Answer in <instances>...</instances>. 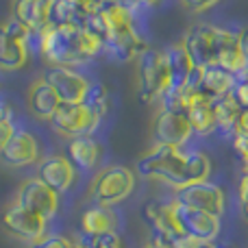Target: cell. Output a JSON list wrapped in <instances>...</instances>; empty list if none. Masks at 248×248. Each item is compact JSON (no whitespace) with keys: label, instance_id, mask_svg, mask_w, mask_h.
I'll return each mask as SVG.
<instances>
[{"label":"cell","instance_id":"2e32d148","mask_svg":"<svg viewBox=\"0 0 248 248\" xmlns=\"http://www.w3.org/2000/svg\"><path fill=\"white\" fill-rule=\"evenodd\" d=\"M0 159L2 163H7L9 168H26L37 163L39 159V144L29 131L16 128V133L11 135V140L4 144V148L0 150Z\"/></svg>","mask_w":248,"mask_h":248},{"label":"cell","instance_id":"9a60e30c","mask_svg":"<svg viewBox=\"0 0 248 248\" xmlns=\"http://www.w3.org/2000/svg\"><path fill=\"white\" fill-rule=\"evenodd\" d=\"M144 218L146 222L150 224L155 233V242L159 244H166L168 248L172 246V242H176L183 233L179 231V224L174 220V214H172V205L170 202H148L144 207Z\"/></svg>","mask_w":248,"mask_h":248},{"label":"cell","instance_id":"ba28073f","mask_svg":"<svg viewBox=\"0 0 248 248\" xmlns=\"http://www.w3.org/2000/svg\"><path fill=\"white\" fill-rule=\"evenodd\" d=\"M172 214L179 224V231L183 235H189L198 242H214L220 233V218L211 216L207 211H198L192 207H185L181 202L172 201Z\"/></svg>","mask_w":248,"mask_h":248},{"label":"cell","instance_id":"f35d334b","mask_svg":"<svg viewBox=\"0 0 248 248\" xmlns=\"http://www.w3.org/2000/svg\"><path fill=\"white\" fill-rule=\"evenodd\" d=\"M196 248H216V246L211 244V242H198Z\"/></svg>","mask_w":248,"mask_h":248},{"label":"cell","instance_id":"8992f818","mask_svg":"<svg viewBox=\"0 0 248 248\" xmlns=\"http://www.w3.org/2000/svg\"><path fill=\"white\" fill-rule=\"evenodd\" d=\"M31 35L33 33L16 20L0 24V70L2 72L20 70L26 63Z\"/></svg>","mask_w":248,"mask_h":248},{"label":"cell","instance_id":"e575fe53","mask_svg":"<svg viewBox=\"0 0 248 248\" xmlns=\"http://www.w3.org/2000/svg\"><path fill=\"white\" fill-rule=\"evenodd\" d=\"M220 0H183V4L189 9V11H196V13H201V11H207V9H211V7H216Z\"/></svg>","mask_w":248,"mask_h":248},{"label":"cell","instance_id":"9c48e42d","mask_svg":"<svg viewBox=\"0 0 248 248\" xmlns=\"http://www.w3.org/2000/svg\"><path fill=\"white\" fill-rule=\"evenodd\" d=\"M174 201L185 207H192V209L218 216V218L224 211V192L220 185L211 183V181H198V183H189L185 187H179Z\"/></svg>","mask_w":248,"mask_h":248},{"label":"cell","instance_id":"f1b7e54d","mask_svg":"<svg viewBox=\"0 0 248 248\" xmlns=\"http://www.w3.org/2000/svg\"><path fill=\"white\" fill-rule=\"evenodd\" d=\"M48 24L50 26H81L83 16L74 11L68 0H52L48 4Z\"/></svg>","mask_w":248,"mask_h":248},{"label":"cell","instance_id":"cb8c5ba5","mask_svg":"<svg viewBox=\"0 0 248 248\" xmlns=\"http://www.w3.org/2000/svg\"><path fill=\"white\" fill-rule=\"evenodd\" d=\"M13 20L31 33H39L48 24V2L44 0H13Z\"/></svg>","mask_w":248,"mask_h":248},{"label":"cell","instance_id":"52a82bcc","mask_svg":"<svg viewBox=\"0 0 248 248\" xmlns=\"http://www.w3.org/2000/svg\"><path fill=\"white\" fill-rule=\"evenodd\" d=\"M220 37H222V29H220V26L194 24L192 29L185 33L181 44L185 46L189 59L194 61L196 68H207V65H214V61H216Z\"/></svg>","mask_w":248,"mask_h":248},{"label":"cell","instance_id":"d590c367","mask_svg":"<svg viewBox=\"0 0 248 248\" xmlns=\"http://www.w3.org/2000/svg\"><path fill=\"white\" fill-rule=\"evenodd\" d=\"M13 133H16V126H13L11 120H0V150L4 148V144H7L9 140H11Z\"/></svg>","mask_w":248,"mask_h":248},{"label":"cell","instance_id":"30bf717a","mask_svg":"<svg viewBox=\"0 0 248 248\" xmlns=\"http://www.w3.org/2000/svg\"><path fill=\"white\" fill-rule=\"evenodd\" d=\"M52 124L57 133L68 137H78V135H90L96 126H98V118L85 109L81 103H61L52 118L48 120Z\"/></svg>","mask_w":248,"mask_h":248},{"label":"cell","instance_id":"74e56055","mask_svg":"<svg viewBox=\"0 0 248 248\" xmlns=\"http://www.w3.org/2000/svg\"><path fill=\"white\" fill-rule=\"evenodd\" d=\"M237 196H240V207H242V209H248V174L242 176L240 189H237Z\"/></svg>","mask_w":248,"mask_h":248},{"label":"cell","instance_id":"4fadbf2b","mask_svg":"<svg viewBox=\"0 0 248 248\" xmlns=\"http://www.w3.org/2000/svg\"><path fill=\"white\" fill-rule=\"evenodd\" d=\"M2 227L9 235L35 242L44 235L46 220L35 216L33 211L24 209V207H20L17 202H13V205L7 207V211L2 214Z\"/></svg>","mask_w":248,"mask_h":248},{"label":"cell","instance_id":"ac0fdd59","mask_svg":"<svg viewBox=\"0 0 248 248\" xmlns=\"http://www.w3.org/2000/svg\"><path fill=\"white\" fill-rule=\"evenodd\" d=\"M163 59H166V68H168V92H181L189 85V78H192L194 70V61L189 59L187 50H185L183 44H172L166 52H163ZM166 92V94H168Z\"/></svg>","mask_w":248,"mask_h":248},{"label":"cell","instance_id":"44dd1931","mask_svg":"<svg viewBox=\"0 0 248 248\" xmlns=\"http://www.w3.org/2000/svg\"><path fill=\"white\" fill-rule=\"evenodd\" d=\"M61 105L57 92L50 87L46 78H37L29 90V111L37 120H50L52 113Z\"/></svg>","mask_w":248,"mask_h":248},{"label":"cell","instance_id":"3957f363","mask_svg":"<svg viewBox=\"0 0 248 248\" xmlns=\"http://www.w3.org/2000/svg\"><path fill=\"white\" fill-rule=\"evenodd\" d=\"M137 172L144 179H157L172 187H185V174H183V148L176 146H163L155 144L153 150L140 157L137 161Z\"/></svg>","mask_w":248,"mask_h":248},{"label":"cell","instance_id":"6da1fadb","mask_svg":"<svg viewBox=\"0 0 248 248\" xmlns=\"http://www.w3.org/2000/svg\"><path fill=\"white\" fill-rule=\"evenodd\" d=\"M37 42V50L50 65L74 68L94 59L105 44L83 26H50L46 24L39 33L31 35V42Z\"/></svg>","mask_w":248,"mask_h":248},{"label":"cell","instance_id":"5bb4252c","mask_svg":"<svg viewBox=\"0 0 248 248\" xmlns=\"http://www.w3.org/2000/svg\"><path fill=\"white\" fill-rule=\"evenodd\" d=\"M44 78L57 92L61 103H81L85 87L90 83L81 72H77L72 68H61V65H50Z\"/></svg>","mask_w":248,"mask_h":248},{"label":"cell","instance_id":"8fae6325","mask_svg":"<svg viewBox=\"0 0 248 248\" xmlns=\"http://www.w3.org/2000/svg\"><path fill=\"white\" fill-rule=\"evenodd\" d=\"M16 202L24 209L33 211L39 218L50 220L59 209V194L52 192L44 181H39L35 176V179H29L20 185V189L16 194Z\"/></svg>","mask_w":248,"mask_h":248},{"label":"cell","instance_id":"5b68a950","mask_svg":"<svg viewBox=\"0 0 248 248\" xmlns=\"http://www.w3.org/2000/svg\"><path fill=\"white\" fill-rule=\"evenodd\" d=\"M168 68L163 52L157 48H146L137 57V94L141 103H150L155 98H161L168 92Z\"/></svg>","mask_w":248,"mask_h":248},{"label":"cell","instance_id":"e0dca14e","mask_svg":"<svg viewBox=\"0 0 248 248\" xmlns=\"http://www.w3.org/2000/svg\"><path fill=\"white\" fill-rule=\"evenodd\" d=\"M37 179L44 181L52 192L63 194L74 185L77 170H74V166L68 161V157H63V155H50V157H44L42 161H39Z\"/></svg>","mask_w":248,"mask_h":248},{"label":"cell","instance_id":"60d3db41","mask_svg":"<svg viewBox=\"0 0 248 248\" xmlns=\"http://www.w3.org/2000/svg\"><path fill=\"white\" fill-rule=\"evenodd\" d=\"M242 216H244V220L248 222V209H242Z\"/></svg>","mask_w":248,"mask_h":248},{"label":"cell","instance_id":"836d02e7","mask_svg":"<svg viewBox=\"0 0 248 248\" xmlns=\"http://www.w3.org/2000/svg\"><path fill=\"white\" fill-rule=\"evenodd\" d=\"M233 148L240 155L242 163H244V170L248 174V137H233Z\"/></svg>","mask_w":248,"mask_h":248},{"label":"cell","instance_id":"7a4b0ae2","mask_svg":"<svg viewBox=\"0 0 248 248\" xmlns=\"http://www.w3.org/2000/svg\"><path fill=\"white\" fill-rule=\"evenodd\" d=\"M107 20V39H105V48L111 52L113 59L118 61H133L148 48L146 39L140 35L135 24V16L126 9L107 7L100 9Z\"/></svg>","mask_w":248,"mask_h":248},{"label":"cell","instance_id":"8d00e7d4","mask_svg":"<svg viewBox=\"0 0 248 248\" xmlns=\"http://www.w3.org/2000/svg\"><path fill=\"white\" fill-rule=\"evenodd\" d=\"M235 137H248V109H242L240 118L235 122V131H233Z\"/></svg>","mask_w":248,"mask_h":248},{"label":"cell","instance_id":"484cf974","mask_svg":"<svg viewBox=\"0 0 248 248\" xmlns=\"http://www.w3.org/2000/svg\"><path fill=\"white\" fill-rule=\"evenodd\" d=\"M242 113V107L235 103L233 94L220 96L214 100V116H216V128L222 131L224 135H233L235 131V122Z\"/></svg>","mask_w":248,"mask_h":248},{"label":"cell","instance_id":"b9f144b4","mask_svg":"<svg viewBox=\"0 0 248 248\" xmlns=\"http://www.w3.org/2000/svg\"><path fill=\"white\" fill-rule=\"evenodd\" d=\"M44 2H48V4H50V2H52V0H44Z\"/></svg>","mask_w":248,"mask_h":248},{"label":"cell","instance_id":"7c38bea8","mask_svg":"<svg viewBox=\"0 0 248 248\" xmlns=\"http://www.w3.org/2000/svg\"><path fill=\"white\" fill-rule=\"evenodd\" d=\"M153 137L155 144L183 148L189 141V137H192V126H189L185 111L163 107L153 122Z\"/></svg>","mask_w":248,"mask_h":248},{"label":"cell","instance_id":"f546056e","mask_svg":"<svg viewBox=\"0 0 248 248\" xmlns=\"http://www.w3.org/2000/svg\"><path fill=\"white\" fill-rule=\"evenodd\" d=\"M77 248H124L122 237L116 231L100 233V235H83L78 242H74Z\"/></svg>","mask_w":248,"mask_h":248},{"label":"cell","instance_id":"603a6c76","mask_svg":"<svg viewBox=\"0 0 248 248\" xmlns=\"http://www.w3.org/2000/svg\"><path fill=\"white\" fill-rule=\"evenodd\" d=\"M187 122L192 126V133L201 137H207L216 131V116H214V100L205 98V96H194L192 103L185 109Z\"/></svg>","mask_w":248,"mask_h":248},{"label":"cell","instance_id":"4316f807","mask_svg":"<svg viewBox=\"0 0 248 248\" xmlns=\"http://www.w3.org/2000/svg\"><path fill=\"white\" fill-rule=\"evenodd\" d=\"M211 172V159L202 150H183V174L185 185L207 181Z\"/></svg>","mask_w":248,"mask_h":248},{"label":"cell","instance_id":"d4e9b609","mask_svg":"<svg viewBox=\"0 0 248 248\" xmlns=\"http://www.w3.org/2000/svg\"><path fill=\"white\" fill-rule=\"evenodd\" d=\"M118 227V216L111 207L92 205L81 216V231L83 235H100V233H111Z\"/></svg>","mask_w":248,"mask_h":248},{"label":"cell","instance_id":"7402d4cb","mask_svg":"<svg viewBox=\"0 0 248 248\" xmlns=\"http://www.w3.org/2000/svg\"><path fill=\"white\" fill-rule=\"evenodd\" d=\"M68 161L74 166V170H96L100 161V144L90 135L72 137L68 144Z\"/></svg>","mask_w":248,"mask_h":248},{"label":"cell","instance_id":"83f0119b","mask_svg":"<svg viewBox=\"0 0 248 248\" xmlns=\"http://www.w3.org/2000/svg\"><path fill=\"white\" fill-rule=\"evenodd\" d=\"M81 105L85 109H90L100 120V118L107 116V111H109V90L100 81H90L85 87V94H83V98H81Z\"/></svg>","mask_w":248,"mask_h":248},{"label":"cell","instance_id":"d6986e66","mask_svg":"<svg viewBox=\"0 0 248 248\" xmlns=\"http://www.w3.org/2000/svg\"><path fill=\"white\" fill-rule=\"evenodd\" d=\"M214 65L222 68L224 72L233 74V77H240V74L248 72L246 57H244L242 42H240V33L222 29V37H220V46H218V52H216Z\"/></svg>","mask_w":248,"mask_h":248},{"label":"cell","instance_id":"ab89813d","mask_svg":"<svg viewBox=\"0 0 248 248\" xmlns=\"http://www.w3.org/2000/svg\"><path fill=\"white\" fill-rule=\"evenodd\" d=\"M144 248H168L166 244H159V242H153V244H148V246H144Z\"/></svg>","mask_w":248,"mask_h":248},{"label":"cell","instance_id":"1f68e13d","mask_svg":"<svg viewBox=\"0 0 248 248\" xmlns=\"http://www.w3.org/2000/svg\"><path fill=\"white\" fill-rule=\"evenodd\" d=\"M231 94H233L235 103L240 105L242 109H248V72L235 77V83H233Z\"/></svg>","mask_w":248,"mask_h":248},{"label":"cell","instance_id":"277c9868","mask_svg":"<svg viewBox=\"0 0 248 248\" xmlns=\"http://www.w3.org/2000/svg\"><path fill=\"white\" fill-rule=\"evenodd\" d=\"M133 189H135L133 172L124 166H109V168H103L96 174V179L92 181L90 194L96 201V205L113 207L126 201Z\"/></svg>","mask_w":248,"mask_h":248},{"label":"cell","instance_id":"d6a6232c","mask_svg":"<svg viewBox=\"0 0 248 248\" xmlns=\"http://www.w3.org/2000/svg\"><path fill=\"white\" fill-rule=\"evenodd\" d=\"M31 248H77V246H74V242L70 240V237L48 235V237H39V240H35Z\"/></svg>","mask_w":248,"mask_h":248},{"label":"cell","instance_id":"ffe728a7","mask_svg":"<svg viewBox=\"0 0 248 248\" xmlns=\"http://www.w3.org/2000/svg\"><path fill=\"white\" fill-rule=\"evenodd\" d=\"M235 77L224 72L218 65H207V68H198V78H196V94L205 96L209 100H216L220 96L231 94Z\"/></svg>","mask_w":248,"mask_h":248},{"label":"cell","instance_id":"4dcf8cb0","mask_svg":"<svg viewBox=\"0 0 248 248\" xmlns=\"http://www.w3.org/2000/svg\"><path fill=\"white\" fill-rule=\"evenodd\" d=\"M81 26L87 33H92L94 37H98L100 42L105 44V39H107V20H105L103 11H94V13H90V16H85Z\"/></svg>","mask_w":248,"mask_h":248}]
</instances>
